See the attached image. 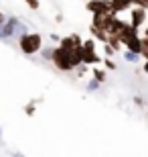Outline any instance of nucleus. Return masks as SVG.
I'll return each mask as SVG.
<instances>
[{"mask_svg": "<svg viewBox=\"0 0 148 157\" xmlns=\"http://www.w3.org/2000/svg\"><path fill=\"white\" fill-rule=\"evenodd\" d=\"M134 4H138V6H142V8H146L148 10V0H136Z\"/></svg>", "mask_w": 148, "mask_h": 157, "instance_id": "6ab92c4d", "label": "nucleus"}, {"mask_svg": "<svg viewBox=\"0 0 148 157\" xmlns=\"http://www.w3.org/2000/svg\"><path fill=\"white\" fill-rule=\"evenodd\" d=\"M140 57H144V59H148V49H142V51H140Z\"/></svg>", "mask_w": 148, "mask_h": 157, "instance_id": "412c9836", "label": "nucleus"}, {"mask_svg": "<svg viewBox=\"0 0 148 157\" xmlns=\"http://www.w3.org/2000/svg\"><path fill=\"white\" fill-rule=\"evenodd\" d=\"M97 88H99V82H97L96 78H93V80H89V82H87V92H96Z\"/></svg>", "mask_w": 148, "mask_h": 157, "instance_id": "4468645a", "label": "nucleus"}, {"mask_svg": "<svg viewBox=\"0 0 148 157\" xmlns=\"http://www.w3.org/2000/svg\"><path fill=\"white\" fill-rule=\"evenodd\" d=\"M110 4H112V10L118 14V12H124V10H130L132 2L130 0H110Z\"/></svg>", "mask_w": 148, "mask_h": 157, "instance_id": "6e6552de", "label": "nucleus"}, {"mask_svg": "<svg viewBox=\"0 0 148 157\" xmlns=\"http://www.w3.org/2000/svg\"><path fill=\"white\" fill-rule=\"evenodd\" d=\"M41 53H43V57H45V59H51L53 49H43V47H41Z\"/></svg>", "mask_w": 148, "mask_h": 157, "instance_id": "a211bd4d", "label": "nucleus"}, {"mask_svg": "<svg viewBox=\"0 0 148 157\" xmlns=\"http://www.w3.org/2000/svg\"><path fill=\"white\" fill-rule=\"evenodd\" d=\"M81 61L85 65L99 63L102 61V57L96 53V39H85L81 43Z\"/></svg>", "mask_w": 148, "mask_h": 157, "instance_id": "7ed1b4c3", "label": "nucleus"}, {"mask_svg": "<svg viewBox=\"0 0 148 157\" xmlns=\"http://www.w3.org/2000/svg\"><path fill=\"white\" fill-rule=\"evenodd\" d=\"M103 51H106V55H108V57H112V55L116 53V49H114L112 45H110L108 41H106V43H103Z\"/></svg>", "mask_w": 148, "mask_h": 157, "instance_id": "2eb2a0df", "label": "nucleus"}, {"mask_svg": "<svg viewBox=\"0 0 148 157\" xmlns=\"http://www.w3.org/2000/svg\"><path fill=\"white\" fill-rule=\"evenodd\" d=\"M134 104H138V106H142V104H144V100H142V98H134Z\"/></svg>", "mask_w": 148, "mask_h": 157, "instance_id": "4be33fe9", "label": "nucleus"}, {"mask_svg": "<svg viewBox=\"0 0 148 157\" xmlns=\"http://www.w3.org/2000/svg\"><path fill=\"white\" fill-rule=\"evenodd\" d=\"M34 104H37V102H31V104L24 106V112H27L29 117H33V114H34Z\"/></svg>", "mask_w": 148, "mask_h": 157, "instance_id": "dca6fc26", "label": "nucleus"}, {"mask_svg": "<svg viewBox=\"0 0 148 157\" xmlns=\"http://www.w3.org/2000/svg\"><path fill=\"white\" fill-rule=\"evenodd\" d=\"M85 8L93 14V12H106V10H112V4L110 0H87Z\"/></svg>", "mask_w": 148, "mask_h": 157, "instance_id": "423d86ee", "label": "nucleus"}, {"mask_svg": "<svg viewBox=\"0 0 148 157\" xmlns=\"http://www.w3.org/2000/svg\"><path fill=\"white\" fill-rule=\"evenodd\" d=\"M18 47L24 55H34L43 47V37L39 33H23L20 39H18Z\"/></svg>", "mask_w": 148, "mask_h": 157, "instance_id": "f257e3e1", "label": "nucleus"}, {"mask_svg": "<svg viewBox=\"0 0 148 157\" xmlns=\"http://www.w3.org/2000/svg\"><path fill=\"white\" fill-rule=\"evenodd\" d=\"M103 65H106V70H118V63H116L112 57H106V59H103Z\"/></svg>", "mask_w": 148, "mask_h": 157, "instance_id": "ddd939ff", "label": "nucleus"}, {"mask_svg": "<svg viewBox=\"0 0 148 157\" xmlns=\"http://www.w3.org/2000/svg\"><path fill=\"white\" fill-rule=\"evenodd\" d=\"M51 61L55 63L59 71H73L75 67L71 65V57H69V51L63 49V47H55L53 49V55H51Z\"/></svg>", "mask_w": 148, "mask_h": 157, "instance_id": "f03ea898", "label": "nucleus"}, {"mask_svg": "<svg viewBox=\"0 0 148 157\" xmlns=\"http://www.w3.org/2000/svg\"><path fill=\"white\" fill-rule=\"evenodd\" d=\"M89 33H91V37H93L96 41H102V43H106V41H108V33H106L103 29H99V27H93V25H91V27H89Z\"/></svg>", "mask_w": 148, "mask_h": 157, "instance_id": "1a4fd4ad", "label": "nucleus"}, {"mask_svg": "<svg viewBox=\"0 0 148 157\" xmlns=\"http://www.w3.org/2000/svg\"><path fill=\"white\" fill-rule=\"evenodd\" d=\"M142 71H144V74H148V59L144 61V67H142Z\"/></svg>", "mask_w": 148, "mask_h": 157, "instance_id": "5701e85b", "label": "nucleus"}, {"mask_svg": "<svg viewBox=\"0 0 148 157\" xmlns=\"http://www.w3.org/2000/svg\"><path fill=\"white\" fill-rule=\"evenodd\" d=\"M144 37H148V25H146V29H144Z\"/></svg>", "mask_w": 148, "mask_h": 157, "instance_id": "b1692460", "label": "nucleus"}, {"mask_svg": "<svg viewBox=\"0 0 148 157\" xmlns=\"http://www.w3.org/2000/svg\"><path fill=\"white\" fill-rule=\"evenodd\" d=\"M126 49H130V51H134V53H140L142 51V41H140V37H132V39L126 43Z\"/></svg>", "mask_w": 148, "mask_h": 157, "instance_id": "9d476101", "label": "nucleus"}, {"mask_svg": "<svg viewBox=\"0 0 148 157\" xmlns=\"http://www.w3.org/2000/svg\"><path fill=\"white\" fill-rule=\"evenodd\" d=\"M132 37H138V29H136V27H132L130 23H124V25H122V29L118 31V39L122 41V45H126Z\"/></svg>", "mask_w": 148, "mask_h": 157, "instance_id": "39448f33", "label": "nucleus"}, {"mask_svg": "<svg viewBox=\"0 0 148 157\" xmlns=\"http://www.w3.org/2000/svg\"><path fill=\"white\" fill-rule=\"evenodd\" d=\"M16 27H18L16 18H6L4 23L0 25V39H8V37H12Z\"/></svg>", "mask_w": 148, "mask_h": 157, "instance_id": "0eeeda50", "label": "nucleus"}, {"mask_svg": "<svg viewBox=\"0 0 148 157\" xmlns=\"http://www.w3.org/2000/svg\"><path fill=\"white\" fill-rule=\"evenodd\" d=\"M130 2H132V4H134V2H136V0H130Z\"/></svg>", "mask_w": 148, "mask_h": 157, "instance_id": "393cba45", "label": "nucleus"}, {"mask_svg": "<svg viewBox=\"0 0 148 157\" xmlns=\"http://www.w3.org/2000/svg\"><path fill=\"white\" fill-rule=\"evenodd\" d=\"M93 78H96L97 82H99V84H103V82H106V70H99V67H96V70H93Z\"/></svg>", "mask_w": 148, "mask_h": 157, "instance_id": "f8f14e48", "label": "nucleus"}, {"mask_svg": "<svg viewBox=\"0 0 148 157\" xmlns=\"http://www.w3.org/2000/svg\"><path fill=\"white\" fill-rule=\"evenodd\" d=\"M140 41H142V49H148V37H140Z\"/></svg>", "mask_w": 148, "mask_h": 157, "instance_id": "aec40b11", "label": "nucleus"}, {"mask_svg": "<svg viewBox=\"0 0 148 157\" xmlns=\"http://www.w3.org/2000/svg\"><path fill=\"white\" fill-rule=\"evenodd\" d=\"M124 59L130 61V63H136L138 59H140V53H134V51H130V49H126L124 51Z\"/></svg>", "mask_w": 148, "mask_h": 157, "instance_id": "9b49d317", "label": "nucleus"}, {"mask_svg": "<svg viewBox=\"0 0 148 157\" xmlns=\"http://www.w3.org/2000/svg\"><path fill=\"white\" fill-rule=\"evenodd\" d=\"M144 21H146V8H142V6H138V4H132L130 6V25L140 29L144 25Z\"/></svg>", "mask_w": 148, "mask_h": 157, "instance_id": "20e7f679", "label": "nucleus"}, {"mask_svg": "<svg viewBox=\"0 0 148 157\" xmlns=\"http://www.w3.org/2000/svg\"><path fill=\"white\" fill-rule=\"evenodd\" d=\"M27 4H29V8H33V10H39V0H27Z\"/></svg>", "mask_w": 148, "mask_h": 157, "instance_id": "f3484780", "label": "nucleus"}]
</instances>
